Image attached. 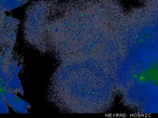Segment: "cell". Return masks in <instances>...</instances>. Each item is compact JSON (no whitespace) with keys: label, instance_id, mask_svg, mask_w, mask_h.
Listing matches in <instances>:
<instances>
[{"label":"cell","instance_id":"6da1fadb","mask_svg":"<svg viewBox=\"0 0 158 118\" xmlns=\"http://www.w3.org/2000/svg\"><path fill=\"white\" fill-rule=\"evenodd\" d=\"M131 81L136 88L158 96V55L151 56L138 65L131 73Z\"/></svg>","mask_w":158,"mask_h":118},{"label":"cell","instance_id":"7a4b0ae2","mask_svg":"<svg viewBox=\"0 0 158 118\" xmlns=\"http://www.w3.org/2000/svg\"><path fill=\"white\" fill-rule=\"evenodd\" d=\"M0 4V52L13 51L20 21L10 15L7 16Z\"/></svg>","mask_w":158,"mask_h":118},{"label":"cell","instance_id":"52a82bcc","mask_svg":"<svg viewBox=\"0 0 158 118\" xmlns=\"http://www.w3.org/2000/svg\"><path fill=\"white\" fill-rule=\"evenodd\" d=\"M156 101H157V102L155 103V106H154V108L156 109L155 112H158V98L156 100Z\"/></svg>","mask_w":158,"mask_h":118},{"label":"cell","instance_id":"277c9868","mask_svg":"<svg viewBox=\"0 0 158 118\" xmlns=\"http://www.w3.org/2000/svg\"><path fill=\"white\" fill-rule=\"evenodd\" d=\"M14 52H11L9 53H2L0 52V88L1 81L2 78L6 76V65L8 61V59L10 55Z\"/></svg>","mask_w":158,"mask_h":118},{"label":"cell","instance_id":"5b68a950","mask_svg":"<svg viewBox=\"0 0 158 118\" xmlns=\"http://www.w3.org/2000/svg\"><path fill=\"white\" fill-rule=\"evenodd\" d=\"M27 2V0H4L2 8L6 12L9 11L23 5Z\"/></svg>","mask_w":158,"mask_h":118},{"label":"cell","instance_id":"8992f818","mask_svg":"<svg viewBox=\"0 0 158 118\" xmlns=\"http://www.w3.org/2000/svg\"><path fill=\"white\" fill-rule=\"evenodd\" d=\"M7 103L4 97L2 90L0 88V113H7L9 112Z\"/></svg>","mask_w":158,"mask_h":118},{"label":"cell","instance_id":"3957f363","mask_svg":"<svg viewBox=\"0 0 158 118\" xmlns=\"http://www.w3.org/2000/svg\"><path fill=\"white\" fill-rule=\"evenodd\" d=\"M4 97L7 104L10 106L15 112L19 113H27L28 109L30 108V105L19 98L16 94L2 90Z\"/></svg>","mask_w":158,"mask_h":118}]
</instances>
